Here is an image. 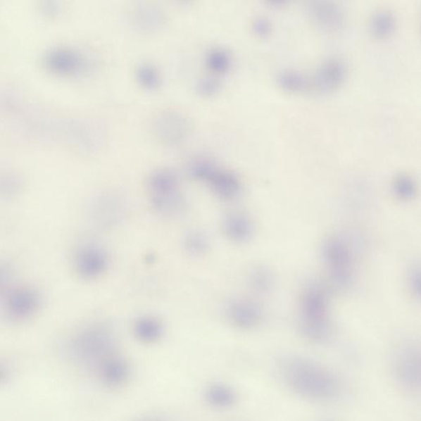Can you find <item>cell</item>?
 I'll list each match as a JSON object with an SVG mask.
<instances>
[{"label": "cell", "instance_id": "obj_20", "mask_svg": "<svg viewBox=\"0 0 421 421\" xmlns=\"http://www.w3.org/2000/svg\"><path fill=\"white\" fill-rule=\"evenodd\" d=\"M210 61L213 62V67L217 68L218 70H226L229 65V57L222 52L213 54Z\"/></svg>", "mask_w": 421, "mask_h": 421}, {"label": "cell", "instance_id": "obj_5", "mask_svg": "<svg viewBox=\"0 0 421 421\" xmlns=\"http://www.w3.org/2000/svg\"><path fill=\"white\" fill-rule=\"evenodd\" d=\"M346 66L339 58H330L318 68L310 78V87L320 92H327L339 87L345 80Z\"/></svg>", "mask_w": 421, "mask_h": 421}, {"label": "cell", "instance_id": "obj_19", "mask_svg": "<svg viewBox=\"0 0 421 421\" xmlns=\"http://www.w3.org/2000/svg\"><path fill=\"white\" fill-rule=\"evenodd\" d=\"M253 29L258 35L267 36L271 32V23L264 17H258L253 22Z\"/></svg>", "mask_w": 421, "mask_h": 421}, {"label": "cell", "instance_id": "obj_7", "mask_svg": "<svg viewBox=\"0 0 421 421\" xmlns=\"http://www.w3.org/2000/svg\"><path fill=\"white\" fill-rule=\"evenodd\" d=\"M310 16L315 25L327 32L341 30L345 23L342 9L331 2H313L310 4Z\"/></svg>", "mask_w": 421, "mask_h": 421}, {"label": "cell", "instance_id": "obj_9", "mask_svg": "<svg viewBox=\"0 0 421 421\" xmlns=\"http://www.w3.org/2000/svg\"><path fill=\"white\" fill-rule=\"evenodd\" d=\"M223 227L228 238L236 242L247 241L253 234L251 219L241 213H229L224 220Z\"/></svg>", "mask_w": 421, "mask_h": 421}, {"label": "cell", "instance_id": "obj_10", "mask_svg": "<svg viewBox=\"0 0 421 421\" xmlns=\"http://www.w3.org/2000/svg\"><path fill=\"white\" fill-rule=\"evenodd\" d=\"M214 192L223 199H232L241 191V183L237 176L224 171L215 170L208 180Z\"/></svg>", "mask_w": 421, "mask_h": 421}, {"label": "cell", "instance_id": "obj_16", "mask_svg": "<svg viewBox=\"0 0 421 421\" xmlns=\"http://www.w3.org/2000/svg\"><path fill=\"white\" fill-rule=\"evenodd\" d=\"M393 187L395 194L401 199L410 200L415 194V181L408 175L401 174L396 176Z\"/></svg>", "mask_w": 421, "mask_h": 421}, {"label": "cell", "instance_id": "obj_3", "mask_svg": "<svg viewBox=\"0 0 421 421\" xmlns=\"http://www.w3.org/2000/svg\"><path fill=\"white\" fill-rule=\"evenodd\" d=\"M327 273L337 288L346 289L354 280V259L351 249L344 238L330 237L322 246Z\"/></svg>", "mask_w": 421, "mask_h": 421}, {"label": "cell", "instance_id": "obj_13", "mask_svg": "<svg viewBox=\"0 0 421 421\" xmlns=\"http://www.w3.org/2000/svg\"><path fill=\"white\" fill-rule=\"evenodd\" d=\"M395 25L394 14L388 11H381L372 18L370 30L377 38H385L394 32Z\"/></svg>", "mask_w": 421, "mask_h": 421}, {"label": "cell", "instance_id": "obj_12", "mask_svg": "<svg viewBox=\"0 0 421 421\" xmlns=\"http://www.w3.org/2000/svg\"><path fill=\"white\" fill-rule=\"evenodd\" d=\"M273 273L267 267L258 266L252 269L249 275V286L258 294L270 292L274 287Z\"/></svg>", "mask_w": 421, "mask_h": 421}, {"label": "cell", "instance_id": "obj_1", "mask_svg": "<svg viewBox=\"0 0 421 421\" xmlns=\"http://www.w3.org/2000/svg\"><path fill=\"white\" fill-rule=\"evenodd\" d=\"M284 378L298 394L315 399H331L339 390L334 376L313 362L288 360L283 366Z\"/></svg>", "mask_w": 421, "mask_h": 421}, {"label": "cell", "instance_id": "obj_4", "mask_svg": "<svg viewBox=\"0 0 421 421\" xmlns=\"http://www.w3.org/2000/svg\"><path fill=\"white\" fill-rule=\"evenodd\" d=\"M42 306V296L35 288L20 287L8 291L3 301V313L8 320L30 319Z\"/></svg>", "mask_w": 421, "mask_h": 421}, {"label": "cell", "instance_id": "obj_15", "mask_svg": "<svg viewBox=\"0 0 421 421\" xmlns=\"http://www.w3.org/2000/svg\"><path fill=\"white\" fill-rule=\"evenodd\" d=\"M135 332L140 339L145 341H153L160 337L161 325L155 318L144 317L137 321Z\"/></svg>", "mask_w": 421, "mask_h": 421}, {"label": "cell", "instance_id": "obj_11", "mask_svg": "<svg viewBox=\"0 0 421 421\" xmlns=\"http://www.w3.org/2000/svg\"><path fill=\"white\" fill-rule=\"evenodd\" d=\"M151 197L180 192L178 180L170 171L161 170L151 175L149 180Z\"/></svg>", "mask_w": 421, "mask_h": 421}, {"label": "cell", "instance_id": "obj_2", "mask_svg": "<svg viewBox=\"0 0 421 421\" xmlns=\"http://www.w3.org/2000/svg\"><path fill=\"white\" fill-rule=\"evenodd\" d=\"M301 327L303 334L313 341H324L330 334L329 297L320 283L311 282L303 291Z\"/></svg>", "mask_w": 421, "mask_h": 421}, {"label": "cell", "instance_id": "obj_17", "mask_svg": "<svg viewBox=\"0 0 421 421\" xmlns=\"http://www.w3.org/2000/svg\"><path fill=\"white\" fill-rule=\"evenodd\" d=\"M184 246L189 253L199 256L208 251V239L205 234L193 231L186 236Z\"/></svg>", "mask_w": 421, "mask_h": 421}, {"label": "cell", "instance_id": "obj_18", "mask_svg": "<svg viewBox=\"0 0 421 421\" xmlns=\"http://www.w3.org/2000/svg\"><path fill=\"white\" fill-rule=\"evenodd\" d=\"M409 287L411 292L414 294L416 297L420 296V271L419 268H414L410 272L409 275Z\"/></svg>", "mask_w": 421, "mask_h": 421}, {"label": "cell", "instance_id": "obj_8", "mask_svg": "<svg viewBox=\"0 0 421 421\" xmlns=\"http://www.w3.org/2000/svg\"><path fill=\"white\" fill-rule=\"evenodd\" d=\"M228 315L234 325L242 329H251L260 324L263 313L261 307L256 302L238 299L230 303Z\"/></svg>", "mask_w": 421, "mask_h": 421}, {"label": "cell", "instance_id": "obj_22", "mask_svg": "<svg viewBox=\"0 0 421 421\" xmlns=\"http://www.w3.org/2000/svg\"><path fill=\"white\" fill-rule=\"evenodd\" d=\"M141 80L146 83V85L151 86L156 85V78L153 71L149 70V68H144L140 72Z\"/></svg>", "mask_w": 421, "mask_h": 421}, {"label": "cell", "instance_id": "obj_14", "mask_svg": "<svg viewBox=\"0 0 421 421\" xmlns=\"http://www.w3.org/2000/svg\"><path fill=\"white\" fill-rule=\"evenodd\" d=\"M278 84L290 92H301L310 87V78L296 70H285L277 77Z\"/></svg>", "mask_w": 421, "mask_h": 421}, {"label": "cell", "instance_id": "obj_21", "mask_svg": "<svg viewBox=\"0 0 421 421\" xmlns=\"http://www.w3.org/2000/svg\"><path fill=\"white\" fill-rule=\"evenodd\" d=\"M11 276V269L6 264L0 263V291H3L8 285Z\"/></svg>", "mask_w": 421, "mask_h": 421}, {"label": "cell", "instance_id": "obj_6", "mask_svg": "<svg viewBox=\"0 0 421 421\" xmlns=\"http://www.w3.org/2000/svg\"><path fill=\"white\" fill-rule=\"evenodd\" d=\"M107 256L100 247L85 244L78 249L75 256L77 272L85 279H92L104 272Z\"/></svg>", "mask_w": 421, "mask_h": 421}]
</instances>
